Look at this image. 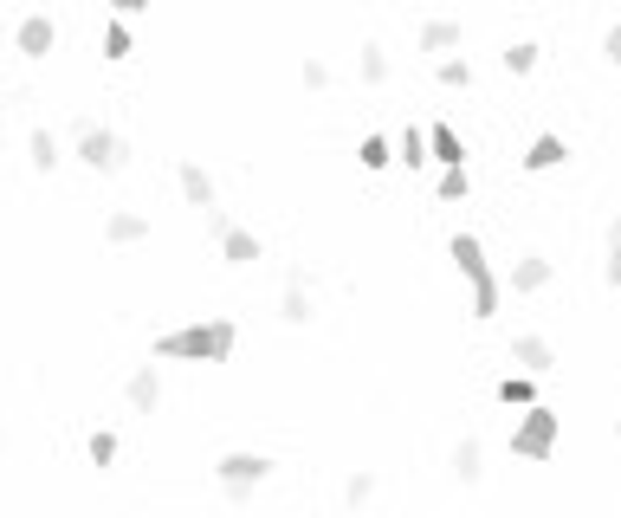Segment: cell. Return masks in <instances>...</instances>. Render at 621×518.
<instances>
[{"label": "cell", "instance_id": "484cf974", "mask_svg": "<svg viewBox=\"0 0 621 518\" xmlns=\"http://www.w3.org/2000/svg\"><path fill=\"white\" fill-rule=\"evenodd\" d=\"M440 85H447V91H473V59H440Z\"/></svg>", "mask_w": 621, "mask_h": 518}, {"label": "cell", "instance_id": "44dd1931", "mask_svg": "<svg viewBox=\"0 0 621 518\" xmlns=\"http://www.w3.org/2000/svg\"><path fill=\"white\" fill-rule=\"evenodd\" d=\"M602 279H609V292H621V208L609 214V259H602Z\"/></svg>", "mask_w": 621, "mask_h": 518}, {"label": "cell", "instance_id": "7a4b0ae2", "mask_svg": "<svg viewBox=\"0 0 621 518\" xmlns=\"http://www.w3.org/2000/svg\"><path fill=\"white\" fill-rule=\"evenodd\" d=\"M447 253H453V266L466 272V285H473V318H492V311H499V279H492V266H486L479 234H453Z\"/></svg>", "mask_w": 621, "mask_h": 518}, {"label": "cell", "instance_id": "f546056e", "mask_svg": "<svg viewBox=\"0 0 621 518\" xmlns=\"http://www.w3.org/2000/svg\"><path fill=\"white\" fill-rule=\"evenodd\" d=\"M440 201H466V169H440Z\"/></svg>", "mask_w": 621, "mask_h": 518}, {"label": "cell", "instance_id": "cb8c5ba5", "mask_svg": "<svg viewBox=\"0 0 621 518\" xmlns=\"http://www.w3.org/2000/svg\"><path fill=\"white\" fill-rule=\"evenodd\" d=\"M363 85H389V52H382L376 39L363 46Z\"/></svg>", "mask_w": 621, "mask_h": 518}, {"label": "cell", "instance_id": "603a6c76", "mask_svg": "<svg viewBox=\"0 0 621 518\" xmlns=\"http://www.w3.org/2000/svg\"><path fill=\"white\" fill-rule=\"evenodd\" d=\"M395 162H408V169H421V162H427V130H402V143H395Z\"/></svg>", "mask_w": 621, "mask_h": 518}, {"label": "cell", "instance_id": "4fadbf2b", "mask_svg": "<svg viewBox=\"0 0 621 518\" xmlns=\"http://www.w3.org/2000/svg\"><path fill=\"white\" fill-rule=\"evenodd\" d=\"M427 156H434L440 169H466V143H460V136H453L447 124H434V130H427Z\"/></svg>", "mask_w": 621, "mask_h": 518}, {"label": "cell", "instance_id": "d4e9b609", "mask_svg": "<svg viewBox=\"0 0 621 518\" xmlns=\"http://www.w3.org/2000/svg\"><path fill=\"white\" fill-rule=\"evenodd\" d=\"M356 156H363V169H389V162H395V143H389V136H363V149H356Z\"/></svg>", "mask_w": 621, "mask_h": 518}, {"label": "cell", "instance_id": "4dcf8cb0", "mask_svg": "<svg viewBox=\"0 0 621 518\" xmlns=\"http://www.w3.org/2000/svg\"><path fill=\"white\" fill-rule=\"evenodd\" d=\"M602 59H609V65H621V20L609 26V33H602Z\"/></svg>", "mask_w": 621, "mask_h": 518}, {"label": "cell", "instance_id": "ffe728a7", "mask_svg": "<svg viewBox=\"0 0 621 518\" xmlns=\"http://www.w3.org/2000/svg\"><path fill=\"white\" fill-rule=\"evenodd\" d=\"M499 402H505V408H524V402H537V376L512 370V376H505V383H499Z\"/></svg>", "mask_w": 621, "mask_h": 518}, {"label": "cell", "instance_id": "ac0fdd59", "mask_svg": "<svg viewBox=\"0 0 621 518\" xmlns=\"http://www.w3.org/2000/svg\"><path fill=\"white\" fill-rule=\"evenodd\" d=\"M175 182H182V195L195 201V208H214V175H207L201 162H182V169H175Z\"/></svg>", "mask_w": 621, "mask_h": 518}, {"label": "cell", "instance_id": "8fae6325", "mask_svg": "<svg viewBox=\"0 0 621 518\" xmlns=\"http://www.w3.org/2000/svg\"><path fill=\"white\" fill-rule=\"evenodd\" d=\"M447 467H453V480H460V486H479V473H486V447L466 434V441L447 454Z\"/></svg>", "mask_w": 621, "mask_h": 518}, {"label": "cell", "instance_id": "3957f363", "mask_svg": "<svg viewBox=\"0 0 621 518\" xmlns=\"http://www.w3.org/2000/svg\"><path fill=\"white\" fill-rule=\"evenodd\" d=\"M512 454L518 460H550V454H557V408L524 402V415H518V428H512Z\"/></svg>", "mask_w": 621, "mask_h": 518}, {"label": "cell", "instance_id": "8992f818", "mask_svg": "<svg viewBox=\"0 0 621 518\" xmlns=\"http://www.w3.org/2000/svg\"><path fill=\"white\" fill-rule=\"evenodd\" d=\"M207 227H214V240H220V259H227V266H253V259H259V234L233 227L220 208H207Z\"/></svg>", "mask_w": 621, "mask_h": 518}, {"label": "cell", "instance_id": "83f0119b", "mask_svg": "<svg viewBox=\"0 0 621 518\" xmlns=\"http://www.w3.org/2000/svg\"><path fill=\"white\" fill-rule=\"evenodd\" d=\"M104 59H130V26H123V20L104 26Z\"/></svg>", "mask_w": 621, "mask_h": 518}, {"label": "cell", "instance_id": "5b68a950", "mask_svg": "<svg viewBox=\"0 0 621 518\" xmlns=\"http://www.w3.org/2000/svg\"><path fill=\"white\" fill-rule=\"evenodd\" d=\"M78 162L98 169V175H117L123 162H130V143H123L117 130H104V124H78Z\"/></svg>", "mask_w": 621, "mask_h": 518}, {"label": "cell", "instance_id": "277c9868", "mask_svg": "<svg viewBox=\"0 0 621 518\" xmlns=\"http://www.w3.org/2000/svg\"><path fill=\"white\" fill-rule=\"evenodd\" d=\"M266 473H272V460H266V454H253V447H233V454H220V460H214V480H220V493H227L233 506H240V499L253 493V486L266 480Z\"/></svg>", "mask_w": 621, "mask_h": 518}, {"label": "cell", "instance_id": "f1b7e54d", "mask_svg": "<svg viewBox=\"0 0 621 518\" xmlns=\"http://www.w3.org/2000/svg\"><path fill=\"white\" fill-rule=\"evenodd\" d=\"M298 85H305V91H324L330 85V65L324 59H305V65H298Z\"/></svg>", "mask_w": 621, "mask_h": 518}, {"label": "cell", "instance_id": "2e32d148", "mask_svg": "<svg viewBox=\"0 0 621 518\" xmlns=\"http://www.w3.org/2000/svg\"><path fill=\"white\" fill-rule=\"evenodd\" d=\"M104 240H110V247H136V240H149V221L123 208V214H110V221H104Z\"/></svg>", "mask_w": 621, "mask_h": 518}, {"label": "cell", "instance_id": "9c48e42d", "mask_svg": "<svg viewBox=\"0 0 621 518\" xmlns=\"http://www.w3.org/2000/svg\"><path fill=\"white\" fill-rule=\"evenodd\" d=\"M512 363L524 376H550V370H557V350H550L544 337H512Z\"/></svg>", "mask_w": 621, "mask_h": 518}, {"label": "cell", "instance_id": "d6a6232c", "mask_svg": "<svg viewBox=\"0 0 621 518\" xmlns=\"http://www.w3.org/2000/svg\"><path fill=\"white\" fill-rule=\"evenodd\" d=\"M615 441H621V415H615Z\"/></svg>", "mask_w": 621, "mask_h": 518}, {"label": "cell", "instance_id": "7402d4cb", "mask_svg": "<svg viewBox=\"0 0 621 518\" xmlns=\"http://www.w3.org/2000/svg\"><path fill=\"white\" fill-rule=\"evenodd\" d=\"M369 499H376V473H350V480H343V506L363 512Z\"/></svg>", "mask_w": 621, "mask_h": 518}, {"label": "cell", "instance_id": "5bb4252c", "mask_svg": "<svg viewBox=\"0 0 621 518\" xmlns=\"http://www.w3.org/2000/svg\"><path fill=\"white\" fill-rule=\"evenodd\" d=\"M460 39H466V26H460V20H427L421 33H414V46H421V52H453Z\"/></svg>", "mask_w": 621, "mask_h": 518}, {"label": "cell", "instance_id": "6da1fadb", "mask_svg": "<svg viewBox=\"0 0 621 518\" xmlns=\"http://www.w3.org/2000/svg\"><path fill=\"white\" fill-rule=\"evenodd\" d=\"M233 324L227 318H201V324H182V331L156 337V357L162 363H227L233 357Z\"/></svg>", "mask_w": 621, "mask_h": 518}, {"label": "cell", "instance_id": "d6986e66", "mask_svg": "<svg viewBox=\"0 0 621 518\" xmlns=\"http://www.w3.org/2000/svg\"><path fill=\"white\" fill-rule=\"evenodd\" d=\"M537 59H544V46H537V39H512V46L499 52V65L512 78H524V72H537Z\"/></svg>", "mask_w": 621, "mask_h": 518}, {"label": "cell", "instance_id": "e0dca14e", "mask_svg": "<svg viewBox=\"0 0 621 518\" xmlns=\"http://www.w3.org/2000/svg\"><path fill=\"white\" fill-rule=\"evenodd\" d=\"M26 156H33V169H39V175H52V169L65 162V156H59V136H52L46 124H33V136H26Z\"/></svg>", "mask_w": 621, "mask_h": 518}, {"label": "cell", "instance_id": "ba28073f", "mask_svg": "<svg viewBox=\"0 0 621 518\" xmlns=\"http://www.w3.org/2000/svg\"><path fill=\"white\" fill-rule=\"evenodd\" d=\"M123 402H130L136 415H156V408H162V376H156V363H143V370L123 383Z\"/></svg>", "mask_w": 621, "mask_h": 518}, {"label": "cell", "instance_id": "30bf717a", "mask_svg": "<svg viewBox=\"0 0 621 518\" xmlns=\"http://www.w3.org/2000/svg\"><path fill=\"white\" fill-rule=\"evenodd\" d=\"M279 318L292 324H311V285H305V272H292V279H285V292H279Z\"/></svg>", "mask_w": 621, "mask_h": 518}, {"label": "cell", "instance_id": "52a82bcc", "mask_svg": "<svg viewBox=\"0 0 621 518\" xmlns=\"http://www.w3.org/2000/svg\"><path fill=\"white\" fill-rule=\"evenodd\" d=\"M550 279H557V266H550V259L531 247V253H518V266H512V279H505V285H512L518 298H531V292H544Z\"/></svg>", "mask_w": 621, "mask_h": 518}, {"label": "cell", "instance_id": "9a60e30c", "mask_svg": "<svg viewBox=\"0 0 621 518\" xmlns=\"http://www.w3.org/2000/svg\"><path fill=\"white\" fill-rule=\"evenodd\" d=\"M557 162H570V143H563V136H537V143L524 149V169H531V175L557 169Z\"/></svg>", "mask_w": 621, "mask_h": 518}, {"label": "cell", "instance_id": "1f68e13d", "mask_svg": "<svg viewBox=\"0 0 621 518\" xmlns=\"http://www.w3.org/2000/svg\"><path fill=\"white\" fill-rule=\"evenodd\" d=\"M117 13H143V7H156V0H110Z\"/></svg>", "mask_w": 621, "mask_h": 518}, {"label": "cell", "instance_id": "7c38bea8", "mask_svg": "<svg viewBox=\"0 0 621 518\" xmlns=\"http://www.w3.org/2000/svg\"><path fill=\"white\" fill-rule=\"evenodd\" d=\"M52 39H59V33H52V20H46V13H33V20H20L13 46H20L26 59H46V52H52Z\"/></svg>", "mask_w": 621, "mask_h": 518}, {"label": "cell", "instance_id": "4316f807", "mask_svg": "<svg viewBox=\"0 0 621 518\" xmlns=\"http://www.w3.org/2000/svg\"><path fill=\"white\" fill-rule=\"evenodd\" d=\"M85 447H91V467H117V434H110V428H98Z\"/></svg>", "mask_w": 621, "mask_h": 518}]
</instances>
